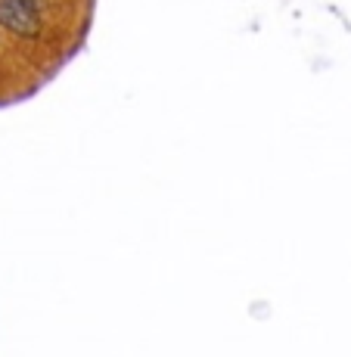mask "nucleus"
I'll return each instance as SVG.
<instances>
[{
  "mask_svg": "<svg viewBox=\"0 0 351 357\" xmlns=\"http://www.w3.org/2000/svg\"><path fill=\"white\" fill-rule=\"evenodd\" d=\"M0 25L19 38H34L40 31L38 0H0Z\"/></svg>",
  "mask_w": 351,
  "mask_h": 357,
  "instance_id": "f257e3e1",
  "label": "nucleus"
}]
</instances>
